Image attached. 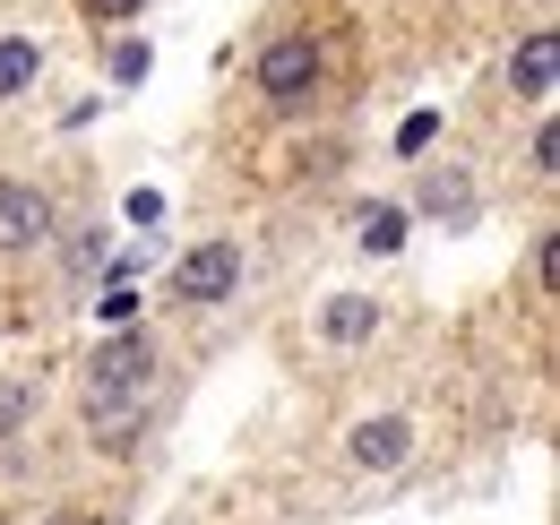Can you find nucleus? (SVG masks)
<instances>
[{
    "label": "nucleus",
    "instance_id": "2",
    "mask_svg": "<svg viewBox=\"0 0 560 525\" xmlns=\"http://www.w3.org/2000/svg\"><path fill=\"white\" fill-rule=\"evenodd\" d=\"M259 95H268L277 113H302V104L319 95V44H311V35H277V44L259 52Z\"/></svg>",
    "mask_w": 560,
    "mask_h": 525
},
{
    "label": "nucleus",
    "instance_id": "12",
    "mask_svg": "<svg viewBox=\"0 0 560 525\" xmlns=\"http://www.w3.org/2000/svg\"><path fill=\"white\" fill-rule=\"evenodd\" d=\"M78 9H86V18H95V26H121V18H139L147 0H78Z\"/></svg>",
    "mask_w": 560,
    "mask_h": 525
},
{
    "label": "nucleus",
    "instance_id": "9",
    "mask_svg": "<svg viewBox=\"0 0 560 525\" xmlns=\"http://www.w3.org/2000/svg\"><path fill=\"white\" fill-rule=\"evenodd\" d=\"M319 328H328V345H362V336L380 328V302H362V293H337Z\"/></svg>",
    "mask_w": 560,
    "mask_h": 525
},
{
    "label": "nucleus",
    "instance_id": "3",
    "mask_svg": "<svg viewBox=\"0 0 560 525\" xmlns=\"http://www.w3.org/2000/svg\"><path fill=\"white\" fill-rule=\"evenodd\" d=\"M52 242V190L44 182H0V259H26Z\"/></svg>",
    "mask_w": 560,
    "mask_h": 525
},
{
    "label": "nucleus",
    "instance_id": "1",
    "mask_svg": "<svg viewBox=\"0 0 560 525\" xmlns=\"http://www.w3.org/2000/svg\"><path fill=\"white\" fill-rule=\"evenodd\" d=\"M147 388H155V345L130 328H113L95 353H86V413L104 440H130L147 413Z\"/></svg>",
    "mask_w": 560,
    "mask_h": 525
},
{
    "label": "nucleus",
    "instance_id": "5",
    "mask_svg": "<svg viewBox=\"0 0 560 525\" xmlns=\"http://www.w3.org/2000/svg\"><path fill=\"white\" fill-rule=\"evenodd\" d=\"M552 78H560V35H517V52H509V86L526 95V104H552Z\"/></svg>",
    "mask_w": 560,
    "mask_h": 525
},
{
    "label": "nucleus",
    "instance_id": "13",
    "mask_svg": "<svg viewBox=\"0 0 560 525\" xmlns=\"http://www.w3.org/2000/svg\"><path fill=\"white\" fill-rule=\"evenodd\" d=\"M113 78H147V44H121V52H113Z\"/></svg>",
    "mask_w": 560,
    "mask_h": 525
},
{
    "label": "nucleus",
    "instance_id": "14",
    "mask_svg": "<svg viewBox=\"0 0 560 525\" xmlns=\"http://www.w3.org/2000/svg\"><path fill=\"white\" fill-rule=\"evenodd\" d=\"M52 525H113V517H95V509H70V517H52Z\"/></svg>",
    "mask_w": 560,
    "mask_h": 525
},
{
    "label": "nucleus",
    "instance_id": "10",
    "mask_svg": "<svg viewBox=\"0 0 560 525\" xmlns=\"http://www.w3.org/2000/svg\"><path fill=\"white\" fill-rule=\"evenodd\" d=\"M397 242H406V207H371V215H362V250H371V259H388Z\"/></svg>",
    "mask_w": 560,
    "mask_h": 525
},
{
    "label": "nucleus",
    "instance_id": "7",
    "mask_svg": "<svg viewBox=\"0 0 560 525\" xmlns=\"http://www.w3.org/2000/svg\"><path fill=\"white\" fill-rule=\"evenodd\" d=\"M35 78H44V44H35V35H0V104L26 95Z\"/></svg>",
    "mask_w": 560,
    "mask_h": 525
},
{
    "label": "nucleus",
    "instance_id": "8",
    "mask_svg": "<svg viewBox=\"0 0 560 525\" xmlns=\"http://www.w3.org/2000/svg\"><path fill=\"white\" fill-rule=\"evenodd\" d=\"M415 207L440 215V224H466V215H475V190H466V173H431V182L415 190Z\"/></svg>",
    "mask_w": 560,
    "mask_h": 525
},
{
    "label": "nucleus",
    "instance_id": "6",
    "mask_svg": "<svg viewBox=\"0 0 560 525\" xmlns=\"http://www.w3.org/2000/svg\"><path fill=\"white\" fill-rule=\"evenodd\" d=\"M406 448H415V431H406L397 413H380V422H362V431L346 440V457L362 465V474H380V465H397Z\"/></svg>",
    "mask_w": 560,
    "mask_h": 525
},
{
    "label": "nucleus",
    "instance_id": "11",
    "mask_svg": "<svg viewBox=\"0 0 560 525\" xmlns=\"http://www.w3.org/2000/svg\"><path fill=\"white\" fill-rule=\"evenodd\" d=\"M35 413V380H0V440H18Z\"/></svg>",
    "mask_w": 560,
    "mask_h": 525
},
{
    "label": "nucleus",
    "instance_id": "4",
    "mask_svg": "<svg viewBox=\"0 0 560 525\" xmlns=\"http://www.w3.org/2000/svg\"><path fill=\"white\" fill-rule=\"evenodd\" d=\"M224 293H242V250L233 242H199V250H182L173 259V302H224Z\"/></svg>",
    "mask_w": 560,
    "mask_h": 525
}]
</instances>
